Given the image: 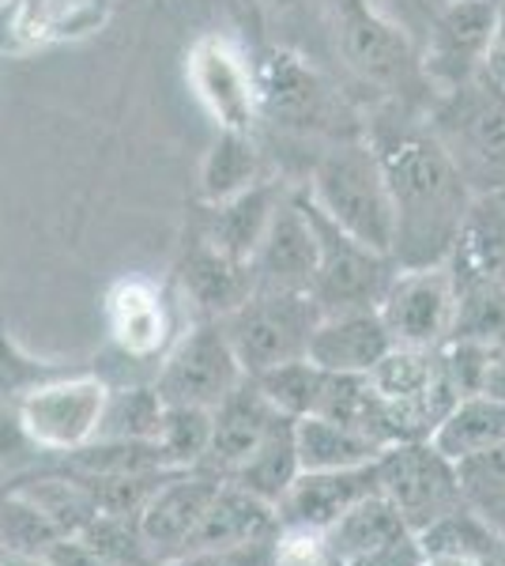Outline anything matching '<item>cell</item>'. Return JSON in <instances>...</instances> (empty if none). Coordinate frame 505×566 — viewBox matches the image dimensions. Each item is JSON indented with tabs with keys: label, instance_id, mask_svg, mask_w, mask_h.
I'll use <instances>...</instances> for the list:
<instances>
[{
	"label": "cell",
	"instance_id": "c3c4849f",
	"mask_svg": "<svg viewBox=\"0 0 505 566\" xmlns=\"http://www.w3.org/2000/svg\"><path fill=\"white\" fill-rule=\"evenodd\" d=\"M427 4H430V8H442V4H449V0H427Z\"/></svg>",
	"mask_w": 505,
	"mask_h": 566
},
{
	"label": "cell",
	"instance_id": "4316f807",
	"mask_svg": "<svg viewBox=\"0 0 505 566\" xmlns=\"http://www.w3.org/2000/svg\"><path fill=\"white\" fill-rule=\"evenodd\" d=\"M430 442L438 446V453H445L453 464H461L475 453L491 450V446L505 442V400L475 392V397H461L453 405L438 431L430 434Z\"/></svg>",
	"mask_w": 505,
	"mask_h": 566
},
{
	"label": "cell",
	"instance_id": "f6af8a7d",
	"mask_svg": "<svg viewBox=\"0 0 505 566\" xmlns=\"http://www.w3.org/2000/svg\"><path fill=\"white\" fill-rule=\"evenodd\" d=\"M261 8H269V12H275V15H287V12H298L306 0H256Z\"/></svg>",
	"mask_w": 505,
	"mask_h": 566
},
{
	"label": "cell",
	"instance_id": "1f68e13d",
	"mask_svg": "<svg viewBox=\"0 0 505 566\" xmlns=\"http://www.w3.org/2000/svg\"><path fill=\"white\" fill-rule=\"evenodd\" d=\"M15 491L57 528L61 541H76L98 517L95 491L87 488L84 476H34L15 483Z\"/></svg>",
	"mask_w": 505,
	"mask_h": 566
},
{
	"label": "cell",
	"instance_id": "9a60e30c",
	"mask_svg": "<svg viewBox=\"0 0 505 566\" xmlns=\"http://www.w3.org/2000/svg\"><path fill=\"white\" fill-rule=\"evenodd\" d=\"M219 483H223V476H215V472L200 464V469L167 472V480L151 491V499L144 502L140 517H136V533H140L155 563L178 559L186 552L192 528L204 517Z\"/></svg>",
	"mask_w": 505,
	"mask_h": 566
},
{
	"label": "cell",
	"instance_id": "4dcf8cb0",
	"mask_svg": "<svg viewBox=\"0 0 505 566\" xmlns=\"http://www.w3.org/2000/svg\"><path fill=\"white\" fill-rule=\"evenodd\" d=\"M309 416L336 419V423H347V427H355V431L370 434L378 446H392L389 419H385V400L374 392L366 374H325L317 408Z\"/></svg>",
	"mask_w": 505,
	"mask_h": 566
},
{
	"label": "cell",
	"instance_id": "83f0119b",
	"mask_svg": "<svg viewBox=\"0 0 505 566\" xmlns=\"http://www.w3.org/2000/svg\"><path fill=\"white\" fill-rule=\"evenodd\" d=\"M408 533L411 528L403 525L397 506H392L381 491H374V495L358 499L333 528H325L320 541H325L328 555H333L336 563H347V559H355V555L374 552V547L400 541V536H408Z\"/></svg>",
	"mask_w": 505,
	"mask_h": 566
},
{
	"label": "cell",
	"instance_id": "8d00e7d4",
	"mask_svg": "<svg viewBox=\"0 0 505 566\" xmlns=\"http://www.w3.org/2000/svg\"><path fill=\"white\" fill-rule=\"evenodd\" d=\"M57 544V528L45 522L20 491L0 483V547L15 555H50Z\"/></svg>",
	"mask_w": 505,
	"mask_h": 566
},
{
	"label": "cell",
	"instance_id": "d6986e66",
	"mask_svg": "<svg viewBox=\"0 0 505 566\" xmlns=\"http://www.w3.org/2000/svg\"><path fill=\"white\" fill-rule=\"evenodd\" d=\"M280 419H287V416L275 412L269 405V397L256 389L253 378H242L215 408H211V442H208L204 469L227 480L238 464L264 442V434H269Z\"/></svg>",
	"mask_w": 505,
	"mask_h": 566
},
{
	"label": "cell",
	"instance_id": "bcb514c9",
	"mask_svg": "<svg viewBox=\"0 0 505 566\" xmlns=\"http://www.w3.org/2000/svg\"><path fill=\"white\" fill-rule=\"evenodd\" d=\"M419 566H483V563H472V559H453V555H422Z\"/></svg>",
	"mask_w": 505,
	"mask_h": 566
},
{
	"label": "cell",
	"instance_id": "7a4b0ae2",
	"mask_svg": "<svg viewBox=\"0 0 505 566\" xmlns=\"http://www.w3.org/2000/svg\"><path fill=\"white\" fill-rule=\"evenodd\" d=\"M422 117L472 197L505 193V91L498 84L472 76L434 91Z\"/></svg>",
	"mask_w": 505,
	"mask_h": 566
},
{
	"label": "cell",
	"instance_id": "74e56055",
	"mask_svg": "<svg viewBox=\"0 0 505 566\" xmlns=\"http://www.w3.org/2000/svg\"><path fill=\"white\" fill-rule=\"evenodd\" d=\"M64 370L69 367L27 352L23 344L8 333V325L0 322V405H15L23 392H31L34 386L57 378V374H64Z\"/></svg>",
	"mask_w": 505,
	"mask_h": 566
},
{
	"label": "cell",
	"instance_id": "6da1fadb",
	"mask_svg": "<svg viewBox=\"0 0 505 566\" xmlns=\"http://www.w3.org/2000/svg\"><path fill=\"white\" fill-rule=\"evenodd\" d=\"M362 136L378 155L385 189H389V253L397 269L445 264L472 208V189L464 186L442 144L427 129L422 106L381 98L362 122Z\"/></svg>",
	"mask_w": 505,
	"mask_h": 566
},
{
	"label": "cell",
	"instance_id": "7402d4cb",
	"mask_svg": "<svg viewBox=\"0 0 505 566\" xmlns=\"http://www.w3.org/2000/svg\"><path fill=\"white\" fill-rule=\"evenodd\" d=\"M280 536V517L275 506L234 483H219L211 495L204 517L192 528L186 552H211V547H242V544H264ZM181 552V555H186Z\"/></svg>",
	"mask_w": 505,
	"mask_h": 566
},
{
	"label": "cell",
	"instance_id": "d6a6232c",
	"mask_svg": "<svg viewBox=\"0 0 505 566\" xmlns=\"http://www.w3.org/2000/svg\"><path fill=\"white\" fill-rule=\"evenodd\" d=\"M411 536L419 541L422 555H453V559H472L483 566L491 559L494 544H498V528L486 522L467 499Z\"/></svg>",
	"mask_w": 505,
	"mask_h": 566
},
{
	"label": "cell",
	"instance_id": "7bdbcfd3",
	"mask_svg": "<svg viewBox=\"0 0 505 566\" xmlns=\"http://www.w3.org/2000/svg\"><path fill=\"white\" fill-rule=\"evenodd\" d=\"M480 76H486L491 84H498L505 91V15H502V23H498V34H494L491 53H486Z\"/></svg>",
	"mask_w": 505,
	"mask_h": 566
},
{
	"label": "cell",
	"instance_id": "d590c367",
	"mask_svg": "<svg viewBox=\"0 0 505 566\" xmlns=\"http://www.w3.org/2000/svg\"><path fill=\"white\" fill-rule=\"evenodd\" d=\"M256 389L269 397V405L280 416L287 419H302L317 408L320 397V381H325V370L314 367L309 359H295V363H280V367L253 374Z\"/></svg>",
	"mask_w": 505,
	"mask_h": 566
},
{
	"label": "cell",
	"instance_id": "b9f144b4",
	"mask_svg": "<svg viewBox=\"0 0 505 566\" xmlns=\"http://www.w3.org/2000/svg\"><path fill=\"white\" fill-rule=\"evenodd\" d=\"M419 563H422V547L415 536L408 533V536H400V541H389V544L374 547V552H362L339 566H419Z\"/></svg>",
	"mask_w": 505,
	"mask_h": 566
},
{
	"label": "cell",
	"instance_id": "603a6c76",
	"mask_svg": "<svg viewBox=\"0 0 505 566\" xmlns=\"http://www.w3.org/2000/svg\"><path fill=\"white\" fill-rule=\"evenodd\" d=\"M287 189L291 186H283L280 178H261V181H253L250 189H242L238 197L223 200V205H211L208 227L200 239L211 242L215 250L231 253L238 261H250L256 242L269 231L280 200L287 197Z\"/></svg>",
	"mask_w": 505,
	"mask_h": 566
},
{
	"label": "cell",
	"instance_id": "277c9868",
	"mask_svg": "<svg viewBox=\"0 0 505 566\" xmlns=\"http://www.w3.org/2000/svg\"><path fill=\"white\" fill-rule=\"evenodd\" d=\"M339 61L381 98L427 106L430 84L422 76V50L408 27L392 20L378 0H328Z\"/></svg>",
	"mask_w": 505,
	"mask_h": 566
},
{
	"label": "cell",
	"instance_id": "cb8c5ba5",
	"mask_svg": "<svg viewBox=\"0 0 505 566\" xmlns=\"http://www.w3.org/2000/svg\"><path fill=\"white\" fill-rule=\"evenodd\" d=\"M445 269L453 276V328H449V340L505 348V287L472 272L456 258H449Z\"/></svg>",
	"mask_w": 505,
	"mask_h": 566
},
{
	"label": "cell",
	"instance_id": "f546056e",
	"mask_svg": "<svg viewBox=\"0 0 505 566\" xmlns=\"http://www.w3.org/2000/svg\"><path fill=\"white\" fill-rule=\"evenodd\" d=\"M449 258H456L472 272L505 287V193L472 197L461 239H456Z\"/></svg>",
	"mask_w": 505,
	"mask_h": 566
},
{
	"label": "cell",
	"instance_id": "ee69618b",
	"mask_svg": "<svg viewBox=\"0 0 505 566\" xmlns=\"http://www.w3.org/2000/svg\"><path fill=\"white\" fill-rule=\"evenodd\" d=\"M483 392L486 397L505 400V348H498L491 355V367H486V378H483Z\"/></svg>",
	"mask_w": 505,
	"mask_h": 566
},
{
	"label": "cell",
	"instance_id": "4fadbf2b",
	"mask_svg": "<svg viewBox=\"0 0 505 566\" xmlns=\"http://www.w3.org/2000/svg\"><path fill=\"white\" fill-rule=\"evenodd\" d=\"M378 317L397 348H442L453 328V276L445 264L397 269Z\"/></svg>",
	"mask_w": 505,
	"mask_h": 566
},
{
	"label": "cell",
	"instance_id": "7dc6e473",
	"mask_svg": "<svg viewBox=\"0 0 505 566\" xmlns=\"http://www.w3.org/2000/svg\"><path fill=\"white\" fill-rule=\"evenodd\" d=\"M486 566H505V533H498V544H494L491 559H486Z\"/></svg>",
	"mask_w": 505,
	"mask_h": 566
},
{
	"label": "cell",
	"instance_id": "d4e9b609",
	"mask_svg": "<svg viewBox=\"0 0 505 566\" xmlns=\"http://www.w3.org/2000/svg\"><path fill=\"white\" fill-rule=\"evenodd\" d=\"M385 446L370 434L355 431L347 423L325 416H302L295 419V453L302 472H339V469H362L381 458Z\"/></svg>",
	"mask_w": 505,
	"mask_h": 566
},
{
	"label": "cell",
	"instance_id": "7c38bea8",
	"mask_svg": "<svg viewBox=\"0 0 505 566\" xmlns=\"http://www.w3.org/2000/svg\"><path fill=\"white\" fill-rule=\"evenodd\" d=\"M186 80L192 98L215 122V129H256V122H261L256 76L238 42H231L227 34H200L186 53Z\"/></svg>",
	"mask_w": 505,
	"mask_h": 566
},
{
	"label": "cell",
	"instance_id": "f35d334b",
	"mask_svg": "<svg viewBox=\"0 0 505 566\" xmlns=\"http://www.w3.org/2000/svg\"><path fill=\"white\" fill-rule=\"evenodd\" d=\"M456 476H461V491L472 506H483V502L498 499L505 491V442L461 461L456 464Z\"/></svg>",
	"mask_w": 505,
	"mask_h": 566
},
{
	"label": "cell",
	"instance_id": "f1b7e54d",
	"mask_svg": "<svg viewBox=\"0 0 505 566\" xmlns=\"http://www.w3.org/2000/svg\"><path fill=\"white\" fill-rule=\"evenodd\" d=\"M298 472L302 469H298V453H295V419H280V423L264 434V442L227 476V483H234V488L250 491V495L275 506V502L283 499V491L295 483Z\"/></svg>",
	"mask_w": 505,
	"mask_h": 566
},
{
	"label": "cell",
	"instance_id": "ffe728a7",
	"mask_svg": "<svg viewBox=\"0 0 505 566\" xmlns=\"http://www.w3.org/2000/svg\"><path fill=\"white\" fill-rule=\"evenodd\" d=\"M178 280H181V295L200 314L197 322H219V317L238 310L256 291L250 261H238L204 239L192 242V250L186 253V261L178 269Z\"/></svg>",
	"mask_w": 505,
	"mask_h": 566
},
{
	"label": "cell",
	"instance_id": "e575fe53",
	"mask_svg": "<svg viewBox=\"0 0 505 566\" xmlns=\"http://www.w3.org/2000/svg\"><path fill=\"white\" fill-rule=\"evenodd\" d=\"M162 423V400L155 386L109 389L98 438H122V442H155Z\"/></svg>",
	"mask_w": 505,
	"mask_h": 566
},
{
	"label": "cell",
	"instance_id": "5b68a950",
	"mask_svg": "<svg viewBox=\"0 0 505 566\" xmlns=\"http://www.w3.org/2000/svg\"><path fill=\"white\" fill-rule=\"evenodd\" d=\"M253 76L256 109L275 129L295 136H328V140L362 129V125H347L351 114H347L344 95L302 53L287 50V45H275V50L264 53L253 65Z\"/></svg>",
	"mask_w": 505,
	"mask_h": 566
},
{
	"label": "cell",
	"instance_id": "8fae6325",
	"mask_svg": "<svg viewBox=\"0 0 505 566\" xmlns=\"http://www.w3.org/2000/svg\"><path fill=\"white\" fill-rule=\"evenodd\" d=\"M498 23V0H449L442 8H430V31L422 45V76L430 95L480 76Z\"/></svg>",
	"mask_w": 505,
	"mask_h": 566
},
{
	"label": "cell",
	"instance_id": "8992f818",
	"mask_svg": "<svg viewBox=\"0 0 505 566\" xmlns=\"http://www.w3.org/2000/svg\"><path fill=\"white\" fill-rule=\"evenodd\" d=\"M320 322V310L298 291H253L242 306L219 317L227 344L245 378L264 374L280 363L306 359L309 336Z\"/></svg>",
	"mask_w": 505,
	"mask_h": 566
},
{
	"label": "cell",
	"instance_id": "ab89813d",
	"mask_svg": "<svg viewBox=\"0 0 505 566\" xmlns=\"http://www.w3.org/2000/svg\"><path fill=\"white\" fill-rule=\"evenodd\" d=\"M39 458L42 453L27 442L20 419H15V405H0V483L15 480Z\"/></svg>",
	"mask_w": 505,
	"mask_h": 566
},
{
	"label": "cell",
	"instance_id": "30bf717a",
	"mask_svg": "<svg viewBox=\"0 0 505 566\" xmlns=\"http://www.w3.org/2000/svg\"><path fill=\"white\" fill-rule=\"evenodd\" d=\"M242 378L245 374L219 322H197L162 352L155 392L162 405H189L211 412Z\"/></svg>",
	"mask_w": 505,
	"mask_h": 566
},
{
	"label": "cell",
	"instance_id": "e0dca14e",
	"mask_svg": "<svg viewBox=\"0 0 505 566\" xmlns=\"http://www.w3.org/2000/svg\"><path fill=\"white\" fill-rule=\"evenodd\" d=\"M378 491L374 464L339 472H298L295 483L275 502L280 528H298V533H325L333 528L358 499Z\"/></svg>",
	"mask_w": 505,
	"mask_h": 566
},
{
	"label": "cell",
	"instance_id": "3957f363",
	"mask_svg": "<svg viewBox=\"0 0 505 566\" xmlns=\"http://www.w3.org/2000/svg\"><path fill=\"white\" fill-rule=\"evenodd\" d=\"M302 193L325 219H333L339 231L351 239L374 245V250H392V205L385 189L378 155L366 144L362 129L339 136L317 155L309 181H302ZM392 258V253H389Z\"/></svg>",
	"mask_w": 505,
	"mask_h": 566
},
{
	"label": "cell",
	"instance_id": "ac0fdd59",
	"mask_svg": "<svg viewBox=\"0 0 505 566\" xmlns=\"http://www.w3.org/2000/svg\"><path fill=\"white\" fill-rule=\"evenodd\" d=\"M103 314L109 340L125 359H162V352L170 348V306L151 280H117L106 291Z\"/></svg>",
	"mask_w": 505,
	"mask_h": 566
},
{
	"label": "cell",
	"instance_id": "44dd1931",
	"mask_svg": "<svg viewBox=\"0 0 505 566\" xmlns=\"http://www.w3.org/2000/svg\"><path fill=\"white\" fill-rule=\"evenodd\" d=\"M389 348L392 340L378 310H351V314H320L306 359L325 374H370Z\"/></svg>",
	"mask_w": 505,
	"mask_h": 566
},
{
	"label": "cell",
	"instance_id": "836d02e7",
	"mask_svg": "<svg viewBox=\"0 0 505 566\" xmlns=\"http://www.w3.org/2000/svg\"><path fill=\"white\" fill-rule=\"evenodd\" d=\"M211 442V412L189 405H162V423L155 431L167 469H200Z\"/></svg>",
	"mask_w": 505,
	"mask_h": 566
},
{
	"label": "cell",
	"instance_id": "2e32d148",
	"mask_svg": "<svg viewBox=\"0 0 505 566\" xmlns=\"http://www.w3.org/2000/svg\"><path fill=\"white\" fill-rule=\"evenodd\" d=\"M314 264H317V239H314V223L306 216L298 186L287 189V197L275 208L269 231L256 242L250 272H253V287L256 291H298L309 295V280H314Z\"/></svg>",
	"mask_w": 505,
	"mask_h": 566
},
{
	"label": "cell",
	"instance_id": "5bb4252c",
	"mask_svg": "<svg viewBox=\"0 0 505 566\" xmlns=\"http://www.w3.org/2000/svg\"><path fill=\"white\" fill-rule=\"evenodd\" d=\"M114 0H0V53L27 57L98 34Z\"/></svg>",
	"mask_w": 505,
	"mask_h": 566
},
{
	"label": "cell",
	"instance_id": "9c48e42d",
	"mask_svg": "<svg viewBox=\"0 0 505 566\" xmlns=\"http://www.w3.org/2000/svg\"><path fill=\"white\" fill-rule=\"evenodd\" d=\"M374 476H378V491L397 506L411 533L464 502L456 464L438 453L434 442L385 446L381 458L374 461Z\"/></svg>",
	"mask_w": 505,
	"mask_h": 566
},
{
	"label": "cell",
	"instance_id": "681fc988",
	"mask_svg": "<svg viewBox=\"0 0 505 566\" xmlns=\"http://www.w3.org/2000/svg\"><path fill=\"white\" fill-rule=\"evenodd\" d=\"M498 8H502V15H505V0H498Z\"/></svg>",
	"mask_w": 505,
	"mask_h": 566
},
{
	"label": "cell",
	"instance_id": "60d3db41",
	"mask_svg": "<svg viewBox=\"0 0 505 566\" xmlns=\"http://www.w3.org/2000/svg\"><path fill=\"white\" fill-rule=\"evenodd\" d=\"M159 566H275V541L242 544V547H211V552H186Z\"/></svg>",
	"mask_w": 505,
	"mask_h": 566
},
{
	"label": "cell",
	"instance_id": "52a82bcc",
	"mask_svg": "<svg viewBox=\"0 0 505 566\" xmlns=\"http://www.w3.org/2000/svg\"><path fill=\"white\" fill-rule=\"evenodd\" d=\"M302 193V186H298ZM306 216L314 223L317 239V264L314 280H309V298L317 303L320 314H351V310H378L392 276H397V261L389 253L374 250V245L351 239L339 231L333 219H325L302 193Z\"/></svg>",
	"mask_w": 505,
	"mask_h": 566
},
{
	"label": "cell",
	"instance_id": "ba28073f",
	"mask_svg": "<svg viewBox=\"0 0 505 566\" xmlns=\"http://www.w3.org/2000/svg\"><path fill=\"white\" fill-rule=\"evenodd\" d=\"M109 400V381L95 370H64L57 378L42 381L15 400L27 442L39 453H69L84 450L98 438L103 412Z\"/></svg>",
	"mask_w": 505,
	"mask_h": 566
},
{
	"label": "cell",
	"instance_id": "484cf974",
	"mask_svg": "<svg viewBox=\"0 0 505 566\" xmlns=\"http://www.w3.org/2000/svg\"><path fill=\"white\" fill-rule=\"evenodd\" d=\"M261 178H264V155L256 148V136L215 129V140L208 144L204 163H200V178H197L200 200L208 208L223 205V200L238 197L242 189H250Z\"/></svg>",
	"mask_w": 505,
	"mask_h": 566
}]
</instances>
